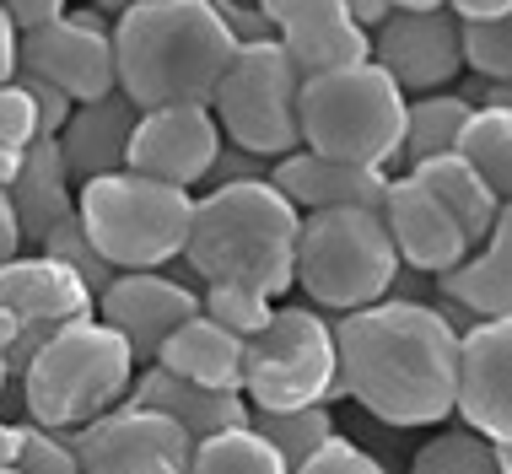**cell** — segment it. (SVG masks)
Returning a JSON list of instances; mask_svg holds the SVG:
<instances>
[{
  "label": "cell",
  "mask_w": 512,
  "mask_h": 474,
  "mask_svg": "<svg viewBox=\"0 0 512 474\" xmlns=\"http://www.w3.org/2000/svg\"><path fill=\"white\" fill-rule=\"evenodd\" d=\"M17 383H22V404L33 426L81 431L124 404V394L135 383V356L108 324L81 318V324L60 329L44 351L27 361Z\"/></svg>",
  "instance_id": "cell-5"
},
{
  "label": "cell",
  "mask_w": 512,
  "mask_h": 474,
  "mask_svg": "<svg viewBox=\"0 0 512 474\" xmlns=\"http://www.w3.org/2000/svg\"><path fill=\"white\" fill-rule=\"evenodd\" d=\"M17 76L49 81L71 103H98L119 92L114 87V38L98 11H65L60 22L22 33V65Z\"/></svg>",
  "instance_id": "cell-13"
},
{
  "label": "cell",
  "mask_w": 512,
  "mask_h": 474,
  "mask_svg": "<svg viewBox=\"0 0 512 474\" xmlns=\"http://www.w3.org/2000/svg\"><path fill=\"white\" fill-rule=\"evenodd\" d=\"M248 426L275 448V458L292 474L308 453H318L329 437H340L335 421H329V404H313V410H248Z\"/></svg>",
  "instance_id": "cell-29"
},
{
  "label": "cell",
  "mask_w": 512,
  "mask_h": 474,
  "mask_svg": "<svg viewBox=\"0 0 512 474\" xmlns=\"http://www.w3.org/2000/svg\"><path fill=\"white\" fill-rule=\"evenodd\" d=\"M0 474H17V469H0Z\"/></svg>",
  "instance_id": "cell-50"
},
{
  "label": "cell",
  "mask_w": 512,
  "mask_h": 474,
  "mask_svg": "<svg viewBox=\"0 0 512 474\" xmlns=\"http://www.w3.org/2000/svg\"><path fill=\"white\" fill-rule=\"evenodd\" d=\"M22 81V92L33 97V114H38V141H54V135L65 130V119H71V97H60L49 87V81H33V76H17Z\"/></svg>",
  "instance_id": "cell-38"
},
{
  "label": "cell",
  "mask_w": 512,
  "mask_h": 474,
  "mask_svg": "<svg viewBox=\"0 0 512 474\" xmlns=\"http://www.w3.org/2000/svg\"><path fill=\"white\" fill-rule=\"evenodd\" d=\"M11 388V372H6V324H0V399H6Z\"/></svg>",
  "instance_id": "cell-48"
},
{
  "label": "cell",
  "mask_w": 512,
  "mask_h": 474,
  "mask_svg": "<svg viewBox=\"0 0 512 474\" xmlns=\"http://www.w3.org/2000/svg\"><path fill=\"white\" fill-rule=\"evenodd\" d=\"M453 415H464V431L496 442V448H512V318L459 334Z\"/></svg>",
  "instance_id": "cell-16"
},
{
  "label": "cell",
  "mask_w": 512,
  "mask_h": 474,
  "mask_svg": "<svg viewBox=\"0 0 512 474\" xmlns=\"http://www.w3.org/2000/svg\"><path fill=\"white\" fill-rule=\"evenodd\" d=\"M221 151V130L205 103H173V108H146L135 119L130 151H124V167L141 178H157V184L189 189L195 194L205 184Z\"/></svg>",
  "instance_id": "cell-14"
},
{
  "label": "cell",
  "mask_w": 512,
  "mask_h": 474,
  "mask_svg": "<svg viewBox=\"0 0 512 474\" xmlns=\"http://www.w3.org/2000/svg\"><path fill=\"white\" fill-rule=\"evenodd\" d=\"M17 431H22V442H17V464H11L17 474H81L65 431H44L33 421H17Z\"/></svg>",
  "instance_id": "cell-34"
},
{
  "label": "cell",
  "mask_w": 512,
  "mask_h": 474,
  "mask_svg": "<svg viewBox=\"0 0 512 474\" xmlns=\"http://www.w3.org/2000/svg\"><path fill=\"white\" fill-rule=\"evenodd\" d=\"M453 157L464 167H475L486 184L502 194H512V108H475L453 146Z\"/></svg>",
  "instance_id": "cell-27"
},
{
  "label": "cell",
  "mask_w": 512,
  "mask_h": 474,
  "mask_svg": "<svg viewBox=\"0 0 512 474\" xmlns=\"http://www.w3.org/2000/svg\"><path fill=\"white\" fill-rule=\"evenodd\" d=\"M38 248H44V259L65 264V270H71L76 281L92 291V302H98L103 291H108V281H114V270H108V259L98 254V248H92L87 227H81V216H65L60 227H54V232H49Z\"/></svg>",
  "instance_id": "cell-31"
},
{
  "label": "cell",
  "mask_w": 512,
  "mask_h": 474,
  "mask_svg": "<svg viewBox=\"0 0 512 474\" xmlns=\"http://www.w3.org/2000/svg\"><path fill=\"white\" fill-rule=\"evenodd\" d=\"M108 38H114V87L135 103V114L173 103H211L238 49L211 0H141L119 11Z\"/></svg>",
  "instance_id": "cell-2"
},
{
  "label": "cell",
  "mask_w": 512,
  "mask_h": 474,
  "mask_svg": "<svg viewBox=\"0 0 512 474\" xmlns=\"http://www.w3.org/2000/svg\"><path fill=\"white\" fill-rule=\"evenodd\" d=\"M297 92H302V76L292 71L286 49L270 38V44L232 49L227 71H221L205 108H211L227 146H238L259 162H281L302 146L297 141Z\"/></svg>",
  "instance_id": "cell-8"
},
{
  "label": "cell",
  "mask_w": 512,
  "mask_h": 474,
  "mask_svg": "<svg viewBox=\"0 0 512 474\" xmlns=\"http://www.w3.org/2000/svg\"><path fill=\"white\" fill-rule=\"evenodd\" d=\"M200 313L248 345L254 334H265V324L275 318V302L259 297V291H243V286H200Z\"/></svg>",
  "instance_id": "cell-33"
},
{
  "label": "cell",
  "mask_w": 512,
  "mask_h": 474,
  "mask_svg": "<svg viewBox=\"0 0 512 474\" xmlns=\"http://www.w3.org/2000/svg\"><path fill=\"white\" fill-rule=\"evenodd\" d=\"M92 291L76 281L65 264H54L44 254H17L11 264H0V324H6V372L11 383L27 372L44 345L60 329L92 318Z\"/></svg>",
  "instance_id": "cell-10"
},
{
  "label": "cell",
  "mask_w": 512,
  "mask_h": 474,
  "mask_svg": "<svg viewBox=\"0 0 512 474\" xmlns=\"http://www.w3.org/2000/svg\"><path fill=\"white\" fill-rule=\"evenodd\" d=\"M6 200H11V211H17L22 243H44L65 216H76V184L60 162V146L54 141L27 146L17 178L6 184Z\"/></svg>",
  "instance_id": "cell-23"
},
{
  "label": "cell",
  "mask_w": 512,
  "mask_h": 474,
  "mask_svg": "<svg viewBox=\"0 0 512 474\" xmlns=\"http://www.w3.org/2000/svg\"><path fill=\"white\" fill-rule=\"evenodd\" d=\"M432 291L442 302H453L459 313H469L475 324H496L512 318V200L502 205V216L491 221L486 243L469 248V254L442 270Z\"/></svg>",
  "instance_id": "cell-20"
},
{
  "label": "cell",
  "mask_w": 512,
  "mask_h": 474,
  "mask_svg": "<svg viewBox=\"0 0 512 474\" xmlns=\"http://www.w3.org/2000/svg\"><path fill=\"white\" fill-rule=\"evenodd\" d=\"M367 60L378 65L405 97L442 92L453 76L464 71V60H459V17H453L448 6L442 11H394V17L372 33Z\"/></svg>",
  "instance_id": "cell-15"
},
{
  "label": "cell",
  "mask_w": 512,
  "mask_h": 474,
  "mask_svg": "<svg viewBox=\"0 0 512 474\" xmlns=\"http://www.w3.org/2000/svg\"><path fill=\"white\" fill-rule=\"evenodd\" d=\"M410 178H421L426 189L442 200V211H448L453 221H459V232L469 237V248H480L486 243V232H491V221L502 216V194H496L486 178L475 173V167H464L459 157H432V162H421V167H410Z\"/></svg>",
  "instance_id": "cell-25"
},
{
  "label": "cell",
  "mask_w": 512,
  "mask_h": 474,
  "mask_svg": "<svg viewBox=\"0 0 512 474\" xmlns=\"http://www.w3.org/2000/svg\"><path fill=\"white\" fill-rule=\"evenodd\" d=\"M17 167H22V151H11L6 141H0V189H6L11 178H17Z\"/></svg>",
  "instance_id": "cell-46"
},
{
  "label": "cell",
  "mask_w": 512,
  "mask_h": 474,
  "mask_svg": "<svg viewBox=\"0 0 512 474\" xmlns=\"http://www.w3.org/2000/svg\"><path fill=\"white\" fill-rule=\"evenodd\" d=\"M459 22H486V17H512V0H448Z\"/></svg>",
  "instance_id": "cell-44"
},
{
  "label": "cell",
  "mask_w": 512,
  "mask_h": 474,
  "mask_svg": "<svg viewBox=\"0 0 512 474\" xmlns=\"http://www.w3.org/2000/svg\"><path fill=\"white\" fill-rule=\"evenodd\" d=\"M157 367L173 372L184 383L216 388V394H243V340L195 313L189 324H178L157 351Z\"/></svg>",
  "instance_id": "cell-24"
},
{
  "label": "cell",
  "mask_w": 512,
  "mask_h": 474,
  "mask_svg": "<svg viewBox=\"0 0 512 474\" xmlns=\"http://www.w3.org/2000/svg\"><path fill=\"white\" fill-rule=\"evenodd\" d=\"M98 6H108V11H130V6H141V0H98Z\"/></svg>",
  "instance_id": "cell-49"
},
{
  "label": "cell",
  "mask_w": 512,
  "mask_h": 474,
  "mask_svg": "<svg viewBox=\"0 0 512 474\" xmlns=\"http://www.w3.org/2000/svg\"><path fill=\"white\" fill-rule=\"evenodd\" d=\"M65 437L81 474H189V453H195V437L184 426L135 404H119Z\"/></svg>",
  "instance_id": "cell-11"
},
{
  "label": "cell",
  "mask_w": 512,
  "mask_h": 474,
  "mask_svg": "<svg viewBox=\"0 0 512 474\" xmlns=\"http://www.w3.org/2000/svg\"><path fill=\"white\" fill-rule=\"evenodd\" d=\"M270 184L297 205V216L313 211H378L383 189H389V173L378 167H345L329 157H313V151H292V157L270 162Z\"/></svg>",
  "instance_id": "cell-19"
},
{
  "label": "cell",
  "mask_w": 512,
  "mask_h": 474,
  "mask_svg": "<svg viewBox=\"0 0 512 474\" xmlns=\"http://www.w3.org/2000/svg\"><path fill=\"white\" fill-rule=\"evenodd\" d=\"M459 60L480 81L512 76V17H486V22H459Z\"/></svg>",
  "instance_id": "cell-32"
},
{
  "label": "cell",
  "mask_w": 512,
  "mask_h": 474,
  "mask_svg": "<svg viewBox=\"0 0 512 474\" xmlns=\"http://www.w3.org/2000/svg\"><path fill=\"white\" fill-rule=\"evenodd\" d=\"M254 178H270V162H259V157H248V151H238V146L221 141L216 162H211V173H205V189H221V184H254Z\"/></svg>",
  "instance_id": "cell-39"
},
{
  "label": "cell",
  "mask_w": 512,
  "mask_h": 474,
  "mask_svg": "<svg viewBox=\"0 0 512 474\" xmlns=\"http://www.w3.org/2000/svg\"><path fill=\"white\" fill-rule=\"evenodd\" d=\"M76 216L114 275L168 270V264L184 259L195 194L119 167V173L76 184Z\"/></svg>",
  "instance_id": "cell-6"
},
{
  "label": "cell",
  "mask_w": 512,
  "mask_h": 474,
  "mask_svg": "<svg viewBox=\"0 0 512 474\" xmlns=\"http://www.w3.org/2000/svg\"><path fill=\"white\" fill-rule=\"evenodd\" d=\"M124 404L151 410V415H168V421L184 426L195 442L216 437V431H232V426H248V399L243 394H216V388L184 383V378H173V372H162L157 361L135 372Z\"/></svg>",
  "instance_id": "cell-22"
},
{
  "label": "cell",
  "mask_w": 512,
  "mask_h": 474,
  "mask_svg": "<svg viewBox=\"0 0 512 474\" xmlns=\"http://www.w3.org/2000/svg\"><path fill=\"white\" fill-rule=\"evenodd\" d=\"M340 6L351 11V22L362 27V33H378V27L394 17V6H389V0H340Z\"/></svg>",
  "instance_id": "cell-42"
},
{
  "label": "cell",
  "mask_w": 512,
  "mask_h": 474,
  "mask_svg": "<svg viewBox=\"0 0 512 474\" xmlns=\"http://www.w3.org/2000/svg\"><path fill=\"white\" fill-rule=\"evenodd\" d=\"M475 108L459 92H426V97H405V135H399V167H421L432 157H448L459 146L464 124Z\"/></svg>",
  "instance_id": "cell-26"
},
{
  "label": "cell",
  "mask_w": 512,
  "mask_h": 474,
  "mask_svg": "<svg viewBox=\"0 0 512 474\" xmlns=\"http://www.w3.org/2000/svg\"><path fill=\"white\" fill-rule=\"evenodd\" d=\"M22 227H17V211H11V200H6V189H0V264H11L22 254Z\"/></svg>",
  "instance_id": "cell-43"
},
{
  "label": "cell",
  "mask_w": 512,
  "mask_h": 474,
  "mask_svg": "<svg viewBox=\"0 0 512 474\" xmlns=\"http://www.w3.org/2000/svg\"><path fill=\"white\" fill-rule=\"evenodd\" d=\"M378 221H383V232H389L399 264L415 270V275H432L437 281L442 270H453V264L469 254V237L459 232V221L442 211L437 194L426 189L421 178H410V173L389 178L383 205H378Z\"/></svg>",
  "instance_id": "cell-18"
},
{
  "label": "cell",
  "mask_w": 512,
  "mask_h": 474,
  "mask_svg": "<svg viewBox=\"0 0 512 474\" xmlns=\"http://www.w3.org/2000/svg\"><path fill=\"white\" fill-rule=\"evenodd\" d=\"M0 11L11 17L17 33H33V27H49L71 11V0H0Z\"/></svg>",
  "instance_id": "cell-40"
},
{
  "label": "cell",
  "mask_w": 512,
  "mask_h": 474,
  "mask_svg": "<svg viewBox=\"0 0 512 474\" xmlns=\"http://www.w3.org/2000/svg\"><path fill=\"white\" fill-rule=\"evenodd\" d=\"M297 227V205L270 178L205 189L189 216L184 270L200 286H243L275 302L292 291Z\"/></svg>",
  "instance_id": "cell-3"
},
{
  "label": "cell",
  "mask_w": 512,
  "mask_h": 474,
  "mask_svg": "<svg viewBox=\"0 0 512 474\" xmlns=\"http://www.w3.org/2000/svg\"><path fill=\"white\" fill-rule=\"evenodd\" d=\"M399 254L378 211H313L297 227L292 286L308 291V308L356 313L389 297Z\"/></svg>",
  "instance_id": "cell-7"
},
{
  "label": "cell",
  "mask_w": 512,
  "mask_h": 474,
  "mask_svg": "<svg viewBox=\"0 0 512 474\" xmlns=\"http://www.w3.org/2000/svg\"><path fill=\"white\" fill-rule=\"evenodd\" d=\"M399 135H405V92L372 60L302 81V92H297L302 151L345 162V167L389 173L399 162Z\"/></svg>",
  "instance_id": "cell-4"
},
{
  "label": "cell",
  "mask_w": 512,
  "mask_h": 474,
  "mask_svg": "<svg viewBox=\"0 0 512 474\" xmlns=\"http://www.w3.org/2000/svg\"><path fill=\"white\" fill-rule=\"evenodd\" d=\"M394 11H442L448 0H389Z\"/></svg>",
  "instance_id": "cell-47"
},
{
  "label": "cell",
  "mask_w": 512,
  "mask_h": 474,
  "mask_svg": "<svg viewBox=\"0 0 512 474\" xmlns=\"http://www.w3.org/2000/svg\"><path fill=\"white\" fill-rule=\"evenodd\" d=\"M292 474H389L372 458L367 448H356V442H345V437H329L318 453H308Z\"/></svg>",
  "instance_id": "cell-35"
},
{
  "label": "cell",
  "mask_w": 512,
  "mask_h": 474,
  "mask_svg": "<svg viewBox=\"0 0 512 474\" xmlns=\"http://www.w3.org/2000/svg\"><path fill=\"white\" fill-rule=\"evenodd\" d=\"M248 410H313L340 399L335 329L318 308H275L265 334L243 345Z\"/></svg>",
  "instance_id": "cell-9"
},
{
  "label": "cell",
  "mask_w": 512,
  "mask_h": 474,
  "mask_svg": "<svg viewBox=\"0 0 512 474\" xmlns=\"http://www.w3.org/2000/svg\"><path fill=\"white\" fill-rule=\"evenodd\" d=\"M17 442H22L17 421H0V469H11V464H17Z\"/></svg>",
  "instance_id": "cell-45"
},
{
  "label": "cell",
  "mask_w": 512,
  "mask_h": 474,
  "mask_svg": "<svg viewBox=\"0 0 512 474\" xmlns=\"http://www.w3.org/2000/svg\"><path fill=\"white\" fill-rule=\"evenodd\" d=\"M216 6V17H221V27H227V38L238 49H248V44H270V22H265V11L254 6V0H211Z\"/></svg>",
  "instance_id": "cell-37"
},
{
  "label": "cell",
  "mask_w": 512,
  "mask_h": 474,
  "mask_svg": "<svg viewBox=\"0 0 512 474\" xmlns=\"http://www.w3.org/2000/svg\"><path fill=\"white\" fill-rule=\"evenodd\" d=\"M189 474H286L275 448L254 426H232L216 437H200L189 453Z\"/></svg>",
  "instance_id": "cell-30"
},
{
  "label": "cell",
  "mask_w": 512,
  "mask_h": 474,
  "mask_svg": "<svg viewBox=\"0 0 512 474\" xmlns=\"http://www.w3.org/2000/svg\"><path fill=\"white\" fill-rule=\"evenodd\" d=\"M195 313H200V286H195V275L178 270V264H168V270L114 275L108 291L98 297V308H92L98 324H108L124 345H130L135 372L151 367L162 351V340H168L178 324H189Z\"/></svg>",
  "instance_id": "cell-12"
},
{
  "label": "cell",
  "mask_w": 512,
  "mask_h": 474,
  "mask_svg": "<svg viewBox=\"0 0 512 474\" xmlns=\"http://www.w3.org/2000/svg\"><path fill=\"white\" fill-rule=\"evenodd\" d=\"M340 394H351L389 426H442L453 415L459 334L426 302H372L335 324Z\"/></svg>",
  "instance_id": "cell-1"
},
{
  "label": "cell",
  "mask_w": 512,
  "mask_h": 474,
  "mask_svg": "<svg viewBox=\"0 0 512 474\" xmlns=\"http://www.w3.org/2000/svg\"><path fill=\"white\" fill-rule=\"evenodd\" d=\"M410 474H512V453L475 437L464 426H442L421 453L410 458Z\"/></svg>",
  "instance_id": "cell-28"
},
{
  "label": "cell",
  "mask_w": 512,
  "mask_h": 474,
  "mask_svg": "<svg viewBox=\"0 0 512 474\" xmlns=\"http://www.w3.org/2000/svg\"><path fill=\"white\" fill-rule=\"evenodd\" d=\"M135 119H141V114H135V103L124 92H108V97H98V103H76L71 108L65 130L54 135L71 184L119 173L124 151H130V135H135Z\"/></svg>",
  "instance_id": "cell-21"
},
{
  "label": "cell",
  "mask_w": 512,
  "mask_h": 474,
  "mask_svg": "<svg viewBox=\"0 0 512 474\" xmlns=\"http://www.w3.org/2000/svg\"><path fill=\"white\" fill-rule=\"evenodd\" d=\"M254 6L265 11L275 44L286 49V60L302 81L345 71V65H367L372 33L351 22V11L340 0H254Z\"/></svg>",
  "instance_id": "cell-17"
},
{
  "label": "cell",
  "mask_w": 512,
  "mask_h": 474,
  "mask_svg": "<svg viewBox=\"0 0 512 474\" xmlns=\"http://www.w3.org/2000/svg\"><path fill=\"white\" fill-rule=\"evenodd\" d=\"M17 65H22V33L11 27L6 11H0V87L17 81Z\"/></svg>",
  "instance_id": "cell-41"
},
{
  "label": "cell",
  "mask_w": 512,
  "mask_h": 474,
  "mask_svg": "<svg viewBox=\"0 0 512 474\" xmlns=\"http://www.w3.org/2000/svg\"><path fill=\"white\" fill-rule=\"evenodd\" d=\"M0 141L11 151H27L38 141V114H33V97L22 92V81L0 87Z\"/></svg>",
  "instance_id": "cell-36"
}]
</instances>
